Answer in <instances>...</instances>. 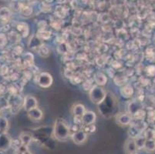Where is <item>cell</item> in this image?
I'll use <instances>...</instances> for the list:
<instances>
[{
    "label": "cell",
    "instance_id": "1",
    "mask_svg": "<svg viewBox=\"0 0 155 154\" xmlns=\"http://www.w3.org/2000/svg\"><path fill=\"white\" fill-rule=\"evenodd\" d=\"M53 135L58 140H65L70 136V128L63 120H57L53 128Z\"/></svg>",
    "mask_w": 155,
    "mask_h": 154
},
{
    "label": "cell",
    "instance_id": "2",
    "mask_svg": "<svg viewBox=\"0 0 155 154\" xmlns=\"http://www.w3.org/2000/svg\"><path fill=\"white\" fill-rule=\"evenodd\" d=\"M90 97L94 103H101L105 99L106 93L101 87H94L90 93Z\"/></svg>",
    "mask_w": 155,
    "mask_h": 154
},
{
    "label": "cell",
    "instance_id": "3",
    "mask_svg": "<svg viewBox=\"0 0 155 154\" xmlns=\"http://www.w3.org/2000/svg\"><path fill=\"white\" fill-rule=\"evenodd\" d=\"M12 140L6 133H0V150L7 151L12 146Z\"/></svg>",
    "mask_w": 155,
    "mask_h": 154
},
{
    "label": "cell",
    "instance_id": "4",
    "mask_svg": "<svg viewBox=\"0 0 155 154\" xmlns=\"http://www.w3.org/2000/svg\"><path fill=\"white\" fill-rule=\"evenodd\" d=\"M38 83L40 87L43 88H47L50 87L53 83V77L48 73H43L39 76Z\"/></svg>",
    "mask_w": 155,
    "mask_h": 154
},
{
    "label": "cell",
    "instance_id": "5",
    "mask_svg": "<svg viewBox=\"0 0 155 154\" xmlns=\"http://www.w3.org/2000/svg\"><path fill=\"white\" fill-rule=\"evenodd\" d=\"M86 113L85 107L81 104H77L73 108L74 121L76 123H82V116Z\"/></svg>",
    "mask_w": 155,
    "mask_h": 154
},
{
    "label": "cell",
    "instance_id": "6",
    "mask_svg": "<svg viewBox=\"0 0 155 154\" xmlns=\"http://www.w3.org/2000/svg\"><path fill=\"white\" fill-rule=\"evenodd\" d=\"M87 139V134L85 131L79 130L77 132H75L72 136V139L73 143L77 145L84 143Z\"/></svg>",
    "mask_w": 155,
    "mask_h": 154
},
{
    "label": "cell",
    "instance_id": "7",
    "mask_svg": "<svg viewBox=\"0 0 155 154\" xmlns=\"http://www.w3.org/2000/svg\"><path fill=\"white\" fill-rule=\"evenodd\" d=\"M124 150L127 154H133L137 152V146L134 138H129L124 144Z\"/></svg>",
    "mask_w": 155,
    "mask_h": 154
},
{
    "label": "cell",
    "instance_id": "8",
    "mask_svg": "<svg viewBox=\"0 0 155 154\" xmlns=\"http://www.w3.org/2000/svg\"><path fill=\"white\" fill-rule=\"evenodd\" d=\"M24 106L27 111H29L32 109H34L37 107V101L35 97H32V96H27L25 98V101H24Z\"/></svg>",
    "mask_w": 155,
    "mask_h": 154
},
{
    "label": "cell",
    "instance_id": "9",
    "mask_svg": "<svg viewBox=\"0 0 155 154\" xmlns=\"http://www.w3.org/2000/svg\"><path fill=\"white\" fill-rule=\"evenodd\" d=\"M96 120V115L94 112L88 111L86 112L82 116V123L86 126L92 125Z\"/></svg>",
    "mask_w": 155,
    "mask_h": 154
},
{
    "label": "cell",
    "instance_id": "10",
    "mask_svg": "<svg viewBox=\"0 0 155 154\" xmlns=\"http://www.w3.org/2000/svg\"><path fill=\"white\" fill-rule=\"evenodd\" d=\"M28 115L32 120H39L43 117V112L38 107L28 111Z\"/></svg>",
    "mask_w": 155,
    "mask_h": 154
},
{
    "label": "cell",
    "instance_id": "11",
    "mask_svg": "<svg viewBox=\"0 0 155 154\" xmlns=\"http://www.w3.org/2000/svg\"><path fill=\"white\" fill-rule=\"evenodd\" d=\"M117 123L121 126H127L131 121V117L128 114H120L117 118Z\"/></svg>",
    "mask_w": 155,
    "mask_h": 154
},
{
    "label": "cell",
    "instance_id": "12",
    "mask_svg": "<svg viewBox=\"0 0 155 154\" xmlns=\"http://www.w3.org/2000/svg\"><path fill=\"white\" fill-rule=\"evenodd\" d=\"M143 149L147 152H153L155 150V139H146Z\"/></svg>",
    "mask_w": 155,
    "mask_h": 154
},
{
    "label": "cell",
    "instance_id": "13",
    "mask_svg": "<svg viewBox=\"0 0 155 154\" xmlns=\"http://www.w3.org/2000/svg\"><path fill=\"white\" fill-rule=\"evenodd\" d=\"M9 127V122L5 117L0 116V133H6Z\"/></svg>",
    "mask_w": 155,
    "mask_h": 154
},
{
    "label": "cell",
    "instance_id": "14",
    "mask_svg": "<svg viewBox=\"0 0 155 154\" xmlns=\"http://www.w3.org/2000/svg\"><path fill=\"white\" fill-rule=\"evenodd\" d=\"M94 80L97 84L100 85V86H103L107 82V77L102 73H97L94 76Z\"/></svg>",
    "mask_w": 155,
    "mask_h": 154
},
{
    "label": "cell",
    "instance_id": "15",
    "mask_svg": "<svg viewBox=\"0 0 155 154\" xmlns=\"http://www.w3.org/2000/svg\"><path fill=\"white\" fill-rule=\"evenodd\" d=\"M20 141L21 143L23 146L25 147H27L28 145L31 143L32 141V137L28 133H22V135L20 136Z\"/></svg>",
    "mask_w": 155,
    "mask_h": 154
},
{
    "label": "cell",
    "instance_id": "16",
    "mask_svg": "<svg viewBox=\"0 0 155 154\" xmlns=\"http://www.w3.org/2000/svg\"><path fill=\"white\" fill-rule=\"evenodd\" d=\"M134 93L133 88L130 86H125L122 90H121V94L124 97H131Z\"/></svg>",
    "mask_w": 155,
    "mask_h": 154
},
{
    "label": "cell",
    "instance_id": "17",
    "mask_svg": "<svg viewBox=\"0 0 155 154\" xmlns=\"http://www.w3.org/2000/svg\"><path fill=\"white\" fill-rule=\"evenodd\" d=\"M135 143H136V145L137 146V149H143V146H144L145 141H146V138L145 136H138L137 137L134 138Z\"/></svg>",
    "mask_w": 155,
    "mask_h": 154
},
{
    "label": "cell",
    "instance_id": "18",
    "mask_svg": "<svg viewBox=\"0 0 155 154\" xmlns=\"http://www.w3.org/2000/svg\"><path fill=\"white\" fill-rule=\"evenodd\" d=\"M144 136L146 139H155V130L147 129L144 133Z\"/></svg>",
    "mask_w": 155,
    "mask_h": 154
},
{
    "label": "cell",
    "instance_id": "19",
    "mask_svg": "<svg viewBox=\"0 0 155 154\" xmlns=\"http://www.w3.org/2000/svg\"><path fill=\"white\" fill-rule=\"evenodd\" d=\"M8 106V101L3 97H0V110L5 108Z\"/></svg>",
    "mask_w": 155,
    "mask_h": 154
},
{
    "label": "cell",
    "instance_id": "20",
    "mask_svg": "<svg viewBox=\"0 0 155 154\" xmlns=\"http://www.w3.org/2000/svg\"><path fill=\"white\" fill-rule=\"evenodd\" d=\"M148 74L150 75V76H153V75L155 74V67L154 66H150V67H148Z\"/></svg>",
    "mask_w": 155,
    "mask_h": 154
},
{
    "label": "cell",
    "instance_id": "21",
    "mask_svg": "<svg viewBox=\"0 0 155 154\" xmlns=\"http://www.w3.org/2000/svg\"><path fill=\"white\" fill-rule=\"evenodd\" d=\"M22 154H32V153L30 152V151L29 150V149H25V150L23 151V152H22Z\"/></svg>",
    "mask_w": 155,
    "mask_h": 154
},
{
    "label": "cell",
    "instance_id": "22",
    "mask_svg": "<svg viewBox=\"0 0 155 154\" xmlns=\"http://www.w3.org/2000/svg\"><path fill=\"white\" fill-rule=\"evenodd\" d=\"M150 124H151L152 126H153V128H154V129H155V120H154L151 121V122H150Z\"/></svg>",
    "mask_w": 155,
    "mask_h": 154
},
{
    "label": "cell",
    "instance_id": "23",
    "mask_svg": "<svg viewBox=\"0 0 155 154\" xmlns=\"http://www.w3.org/2000/svg\"><path fill=\"white\" fill-rule=\"evenodd\" d=\"M0 154H6V151L0 150Z\"/></svg>",
    "mask_w": 155,
    "mask_h": 154
},
{
    "label": "cell",
    "instance_id": "24",
    "mask_svg": "<svg viewBox=\"0 0 155 154\" xmlns=\"http://www.w3.org/2000/svg\"><path fill=\"white\" fill-rule=\"evenodd\" d=\"M133 154H137V152H135V153H133Z\"/></svg>",
    "mask_w": 155,
    "mask_h": 154
}]
</instances>
